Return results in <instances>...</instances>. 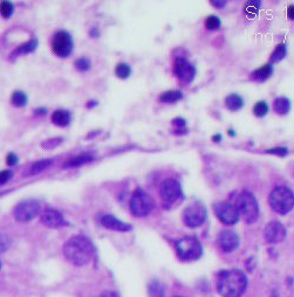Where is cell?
<instances>
[{
    "label": "cell",
    "mask_w": 294,
    "mask_h": 297,
    "mask_svg": "<svg viewBox=\"0 0 294 297\" xmlns=\"http://www.w3.org/2000/svg\"><path fill=\"white\" fill-rule=\"evenodd\" d=\"M96 252L93 242L83 235L71 238L63 246L65 258L74 266H85L89 263Z\"/></svg>",
    "instance_id": "cell-1"
},
{
    "label": "cell",
    "mask_w": 294,
    "mask_h": 297,
    "mask_svg": "<svg viewBox=\"0 0 294 297\" xmlns=\"http://www.w3.org/2000/svg\"><path fill=\"white\" fill-rule=\"evenodd\" d=\"M246 287L247 278L241 270H223L218 275L217 290L223 297H240Z\"/></svg>",
    "instance_id": "cell-2"
},
{
    "label": "cell",
    "mask_w": 294,
    "mask_h": 297,
    "mask_svg": "<svg viewBox=\"0 0 294 297\" xmlns=\"http://www.w3.org/2000/svg\"><path fill=\"white\" fill-rule=\"evenodd\" d=\"M269 201L273 210L285 215L291 212L294 206L293 192L286 186H278L271 192Z\"/></svg>",
    "instance_id": "cell-3"
},
{
    "label": "cell",
    "mask_w": 294,
    "mask_h": 297,
    "mask_svg": "<svg viewBox=\"0 0 294 297\" xmlns=\"http://www.w3.org/2000/svg\"><path fill=\"white\" fill-rule=\"evenodd\" d=\"M176 253L182 261H196L203 254L202 244L195 236H184L176 242Z\"/></svg>",
    "instance_id": "cell-4"
},
{
    "label": "cell",
    "mask_w": 294,
    "mask_h": 297,
    "mask_svg": "<svg viewBox=\"0 0 294 297\" xmlns=\"http://www.w3.org/2000/svg\"><path fill=\"white\" fill-rule=\"evenodd\" d=\"M237 210L246 224H253L258 220L259 206L255 195L249 191H244L239 194L237 199Z\"/></svg>",
    "instance_id": "cell-5"
},
{
    "label": "cell",
    "mask_w": 294,
    "mask_h": 297,
    "mask_svg": "<svg viewBox=\"0 0 294 297\" xmlns=\"http://www.w3.org/2000/svg\"><path fill=\"white\" fill-rule=\"evenodd\" d=\"M129 207L132 215L137 218L147 217L149 213L154 209V200L150 195L143 190L137 189L132 193L130 201H129Z\"/></svg>",
    "instance_id": "cell-6"
},
{
    "label": "cell",
    "mask_w": 294,
    "mask_h": 297,
    "mask_svg": "<svg viewBox=\"0 0 294 297\" xmlns=\"http://www.w3.org/2000/svg\"><path fill=\"white\" fill-rule=\"evenodd\" d=\"M207 217L206 207L200 201L190 204L183 210V223L190 228H197L205 223Z\"/></svg>",
    "instance_id": "cell-7"
},
{
    "label": "cell",
    "mask_w": 294,
    "mask_h": 297,
    "mask_svg": "<svg viewBox=\"0 0 294 297\" xmlns=\"http://www.w3.org/2000/svg\"><path fill=\"white\" fill-rule=\"evenodd\" d=\"M160 195L164 206H171L183 197L181 184L175 179H165L161 185Z\"/></svg>",
    "instance_id": "cell-8"
},
{
    "label": "cell",
    "mask_w": 294,
    "mask_h": 297,
    "mask_svg": "<svg viewBox=\"0 0 294 297\" xmlns=\"http://www.w3.org/2000/svg\"><path fill=\"white\" fill-rule=\"evenodd\" d=\"M40 203L37 200H25L17 205L14 209V218L19 221V223H28V221L33 220L34 218L40 213Z\"/></svg>",
    "instance_id": "cell-9"
},
{
    "label": "cell",
    "mask_w": 294,
    "mask_h": 297,
    "mask_svg": "<svg viewBox=\"0 0 294 297\" xmlns=\"http://www.w3.org/2000/svg\"><path fill=\"white\" fill-rule=\"evenodd\" d=\"M52 48L59 57H67L73 51V40L71 34L65 31H59L54 34L52 40Z\"/></svg>",
    "instance_id": "cell-10"
},
{
    "label": "cell",
    "mask_w": 294,
    "mask_h": 297,
    "mask_svg": "<svg viewBox=\"0 0 294 297\" xmlns=\"http://www.w3.org/2000/svg\"><path fill=\"white\" fill-rule=\"evenodd\" d=\"M216 217L220 223L225 225H235L239 220V212L237 207L235 205L226 203V201H221V203L216 204L213 206Z\"/></svg>",
    "instance_id": "cell-11"
},
{
    "label": "cell",
    "mask_w": 294,
    "mask_h": 297,
    "mask_svg": "<svg viewBox=\"0 0 294 297\" xmlns=\"http://www.w3.org/2000/svg\"><path fill=\"white\" fill-rule=\"evenodd\" d=\"M287 230L279 221H271L264 229V238L267 244L275 245L284 241L286 239Z\"/></svg>",
    "instance_id": "cell-12"
},
{
    "label": "cell",
    "mask_w": 294,
    "mask_h": 297,
    "mask_svg": "<svg viewBox=\"0 0 294 297\" xmlns=\"http://www.w3.org/2000/svg\"><path fill=\"white\" fill-rule=\"evenodd\" d=\"M174 73L183 82H191L196 76V67L183 57H178L174 63Z\"/></svg>",
    "instance_id": "cell-13"
},
{
    "label": "cell",
    "mask_w": 294,
    "mask_h": 297,
    "mask_svg": "<svg viewBox=\"0 0 294 297\" xmlns=\"http://www.w3.org/2000/svg\"><path fill=\"white\" fill-rule=\"evenodd\" d=\"M217 246L224 253H231L239 246V236L232 230H223L217 236Z\"/></svg>",
    "instance_id": "cell-14"
},
{
    "label": "cell",
    "mask_w": 294,
    "mask_h": 297,
    "mask_svg": "<svg viewBox=\"0 0 294 297\" xmlns=\"http://www.w3.org/2000/svg\"><path fill=\"white\" fill-rule=\"evenodd\" d=\"M41 223L50 228H61L67 226L68 223L65 220L63 215L53 209H47L42 212Z\"/></svg>",
    "instance_id": "cell-15"
},
{
    "label": "cell",
    "mask_w": 294,
    "mask_h": 297,
    "mask_svg": "<svg viewBox=\"0 0 294 297\" xmlns=\"http://www.w3.org/2000/svg\"><path fill=\"white\" fill-rule=\"evenodd\" d=\"M101 224H102L103 227L106 228L111 229V230H116V232H129V230L132 229L131 225L123 223L121 221L120 219H117L116 217H114L113 214H105L102 218H101Z\"/></svg>",
    "instance_id": "cell-16"
},
{
    "label": "cell",
    "mask_w": 294,
    "mask_h": 297,
    "mask_svg": "<svg viewBox=\"0 0 294 297\" xmlns=\"http://www.w3.org/2000/svg\"><path fill=\"white\" fill-rule=\"evenodd\" d=\"M272 73H273V66L270 65V63L269 65H264L263 67L252 71V74H251V80L259 83L265 82V81L270 79Z\"/></svg>",
    "instance_id": "cell-17"
},
{
    "label": "cell",
    "mask_w": 294,
    "mask_h": 297,
    "mask_svg": "<svg viewBox=\"0 0 294 297\" xmlns=\"http://www.w3.org/2000/svg\"><path fill=\"white\" fill-rule=\"evenodd\" d=\"M52 122L57 126H67L71 122V112L63 109L55 110L52 114Z\"/></svg>",
    "instance_id": "cell-18"
},
{
    "label": "cell",
    "mask_w": 294,
    "mask_h": 297,
    "mask_svg": "<svg viewBox=\"0 0 294 297\" xmlns=\"http://www.w3.org/2000/svg\"><path fill=\"white\" fill-rule=\"evenodd\" d=\"M225 106L231 111H238L244 106V100L240 95L230 94L225 99Z\"/></svg>",
    "instance_id": "cell-19"
},
{
    "label": "cell",
    "mask_w": 294,
    "mask_h": 297,
    "mask_svg": "<svg viewBox=\"0 0 294 297\" xmlns=\"http://www.w3.org/2000/svg\"><path fill=\"white\" fill-rule=\"evenodd\" d=\"M93 156L88 155V154H81L79 156H74V157L69 158V159L65 163L66 169H68V167H77V166H81L83 164L89 163V161L93 160Z\"/></svg>",
    "instance_id": "cell-20"
},
{
    "label": "cell",
    "mask_w": 294,
    "mask_h": 297,
    "mask_svg": "<svg viewBox=\"0 0 294 297\" xmlns=\"http://www.w3.org/2000/svg\"><path fill=\"white\" fill-rule=\"evenodd\" d=\"M273 109L278 115H286L291 109V102L287 97H278L273 102Z\"/></svg>",
    "instance_id": "cell-21"
},
{
    "label": "cell",
    "mask_w": 294,
    "mask_h": 297,
    "mask_svg": "<svg viewBox=\"0 0 294 297\" xmlns=\"http://www.w3.org/2000/svg\"><path fill=\"white\" fill-rule=\"evenodd\" d=\"M52 164H53V160L52 159H42L37 161V163H34L33 165L30 167V170L27 171V174L26 175H38L40 172L45 171L47 167H50Z\"/></svg>",
    "instance_id": "cell-22"
},
{
    "label": "cell",
    "mask_w": 294,
    "mask_h": 297,
    "mask_svg": "<svg viewBox=\"0 0 294 297\" xmlns=\"http://www.w3.org/2000/svg\"><path fill=\"white\" fill-rule=\"evenodd\" d=\"M287 54V47L285 44H280L276 47V50L273 51L272 55L270 57V65H276V63L280 62L281 60L285 59Z\"/></svg>",
    "instance_id": "cell-23"
},
{
    "label": "cell",
    "mask_w": 294,
    "mask_h": 297,
    "mask_svg": "<svg viewBox=\"0 0 294 297\" xmlns=\"http://www.w3.org/2000/svg\"><path fill=\"white\" fill-rule=\"evenodd\" d=\"M183 99V93L181 90H168L160 96V101L162 103H175Z\"/></svg>",
    "instance_id": "cell-24"
},
{
    "label": "cell",
    "mask_w": 294,
    "mask_h": 297,
    "mask_svg": "<svg viewBox=\"0 0 294 297\" xmlns=\"http://www.w3.org/2000/svg\"><path fill=\"white\" fill-rule=\"evenodd\" d=\"M261 7V1L259 0H249V1L245 2V13L250 17V18H255L258 14L259 10Z\"/></svg>",
    "instance_id": "cell-25"
},
{
    "label": "cell",
    "mask_w": 294,
    "mask_h": 297,
    "mask_svg": "<svg viewBox=\"0 0 294 297\" xmlns=\"http://www.w3.org/2000/svg\"><path fill=\"white\" fill-rule=\"evenodd\" d=\"M130 74H131V68L130 66L127 65V63L121 62L115 67V75H116L117 77H120V79L122 80L128 79V77L130 76Z\"/></svg>",
    "instance_id": "cell-26"
},
{
    "label": "cell",
    "mask_w": 294,
    "mask_h": 297,
    "mask_svg": "<svg viewBox=\"0 0 294 297\" xmlns=\"http://www.w3.org/2000/svg\"><path fill=\"white\" fill-rule=\"evenodd\" d=\"M37 46H38V41H37V39L31 40V41L26 42V44L21 45L20 47H18L14 52V54L16 55H20V54H27L31 53V52H33L37 48Z\"/></svg>",
    "instance_id": "cell-27"
},
{
    "label": "cell",
    "mask_w": 294,
    "mask_h": 297,
    "mask_svg": "<svg viewBox=\"0 0 294 297\" xmlns=\"http://www.w3.org/2000/svg\"><path fill=\"white\" fill-rule=\"evenodd\" d=\"M269 112V105L264 101H259L253 105V114L257 117H264Z\"/></svg>",
    "instance_id": "cell-28"
},
{
    "label": "cell",
    "mask_w": 294,
    "mask_h": 297,
    "mask_svg": "<svg viewBox=\"0 0 294 297\" xmlns=\"http://www.w3.org/2000/svg\"><path fill=\"white\" fill-rule=\"evenodd\" d=\"M171 124L172 126H174V134L182 135L186 132V122L184 118H175V120H172Z\"/></svg>",
    "instance_id": "cell-29"
},
{
    "label": "cell",
    "mask_w": 294,
    "mask_h": 297,
    "mask_svg": "<svg viewBox=\"0 0 294 297\" xmlns=\"http://www.w3.org/2000/svg\"><path fill=\"white\" fill-rule=\"evenodd\" d=\"M12 103L16 106H24L27 103V96L22 91H14L12 95Z\"/></svg>",
    "instance_id": "cell-30"
},
{
    "label": "cell",
    "mask_w": 294,
    "mask_h": 297,
    "mask_svg": "<svg viewBox=\"0 0 294 297\" xmlns=\"http://www.w3.org/2000/svg\"><path fill=\"white\" fill-rule=\"evenodd\" d=\"M220 25H221L220 19L216 16H209L205 19V27L210 31L218 30V28L220 27Z\"/></svg>",
    "instance_id": "cell-31"
},
{
    "label": "cell",
    "mask_w": 294,
    "mask_h": 297,
    "mask_svg": "<svg viewBox=\"0 0 294 297\" xmlns=\"http://www.w3.org/2000/svg\"><path fill=\"white\" fill-rule=\"evenodd\" d=\"M75 68L79 71H87L91 69V61L87 57H80L75 61Z\"/></svg>",
    "instance_id": "cell-32"
},
{
    "label": "cell",
    "mask_w": 294,
    "mask_h": 297,
    "mask_svg": "<svg viewBox=\"0 0 294 297\" xmlns=\"http://www.w3.org/2000/svg\"><path fill=\"white\" fill-rule=\"evenodd\" d=\"M13 12V6L10 1H2L0 2V14L4 18H8Z\"/></svg>",
    "instance_id": "cell-33"
},
{
    "label": "cell",
    "mask_w": 294,
    "mask_h": 297,
    "mask_svg": "<svg viewBox=\"0 0 294 297\" xmlns=\"http://www.w3.org/2000/svg\"><path fill=\"white\" fill-rule=\"evenodd\" d=\"M266 154L279 156V157H285V156L288 154V151H287L286 148H282V146H278V148H272V149L266 150Z\"/></svg>",
    "instance_id": "cell-34"
},
{
    "label": "cell",
    "mask_w": 294,
    "mask_h": 297,
    "mask_svg": "<svg viewBox=\"0 0 294 297\" xmlns=\"http://www.w3.org/2000/svg\"><path fill=\"white\" fill-rule=\"evenodd\" d=\"M61 142H62V138H52V140H48L42 143V146H44L45 149H53L55 148L56 145H59Z\"/></svg>",
    "instance_id": "cell-35"
},
{
    "label": "cell",
    "mask_w": 294,
    "mask_h": 297,
    "mask_svg": "<svg viewBox=\"0 0 294 297\" xmlns=\"http://www.w3.org/2000/svg\"><path fill=\"white\" fill-rule=\"evenodd\" d=\"M12 172L8 171V170H5V171L0 172V185H4V184H6L8 180L12 178Z\"/></svg>",
    "instance_id": "cell-36"
},
{
    "label": "cell",
    "mask_w": 294,
    "mask_h": 297,
    "mask_svg": "<svg viewBox=\"0 0 294 297\" xmlns=\"http://www.w3.org/2000/svg\"><path fill=\"white\" fill-rule=\"evenodd\" d=\"M6 163H7V165H10V166L16 165V164L18 163V157H17L14 154H10L6 158Z\"/></svg>",
    "instance_id": "cell-37"
},
{
    "label": "cell",
    "mask_w": 294,
    "mask_h": 297,
    "mask_svg": "<svg viewBox=\"0 0 294 297\" xmlns=\"http://www.w3.org/2000/svg\"><path fill=\"white\" fill-rule=\"evenodd\" d=\"M100 297H120V295L115 291H105Z\"/></svg>",
    "instance_id": "cell-38"
},
{
    "label": "cell",
    "mask_w": 294,
    "mask_h": 297,
    "mask_svg": "<svg viewBox=\"0 0 294 297\" xmlns=\"http://www.w3.org/2000/svg\"><path fill=\"white\" fill-rule=\"evenodd\" d=\"M211 5L216 8H223L226 5V1H211Z\"/></svg>",
    "instance_id": "cell-39"
},
{
    "label": "cell",
    "mask_w": 294,
    "mask_h": 297,
    "mask_svg": "<svg viewBox=\"0 0 294 297\" xmlns=\"http://www.w3.org/2000/svg\"><path fill=\"white\" fill-rule=\"evenodd\" d=\"M287 16H288V19L293 20V18H294V6H293V5H291V6L288 7Z\"/></svg>",
    "instance_id": "cell-40"
},
{
    "label": "cell",
    "mask_w": 294,
    "mask_h": 297,
    "mask_svg": "<svg viewBox=\"0 0 294 297\" xmlns=\"http://www.w3.org/2000/svg\"><path fill=\"white\" fill-rule=\"evenodd\" d=\"M212 140H213V142H216V143H217V142H220V140H221V135H220V134L215 135V136L212 137Z\"/></svg>",
    "instance_id": "cell-41"
},
{
    "label": "cell",
    "mask_w": 294,
    "mask_h": 297,
    "mask_svg": "<svg viewBox=\"0 0 294 297\" xmlns=\"http://www.w3.org/2000/svg\"><path fill=\"white\" fill-rule=\"evenodd\" d=\"M36 112H37V114H46V109H44V108H42V109H37Z\"/></svg>",
    "instance_id": "cell-42"
},
{
    "label": "cell",
    "mask_w": 294,
    "mask_h": 297,
    "mask_svg": "<svg viewBox=\"0 0 294 297\" xmlns=\"http://www.w3.org/2000/svg\"><path fill=\"white\" fill-rule=\"evenodd\" d=\"M97 105V103L95 102V101H91V102H89L88 105H87V106H88V108H92V106H94V105Z\"/></svg>",
    "instance_id": "cell-43"
},
{
    "label": "cell",
    "mask_w": 294,
    "mask_h": 297,
    "mask_svg": "<svg viewBox=\"0 0 294 297\" xmlns=\"http://www.w3.org/2000/svg\"><path fill=\"white\" fill-rule=\"evenodd\" d=\"M229 135H230V136H235L236 134H235V131H232V129H230V130H229Z\"/></svg>",
    "instance_id": "cell-44"
},
{
    "label": "cell",
    "mask_w": 294,
    "mask_h": 297,
    "mask_svg": "<svg viewBox=\"0 0 294 297\" xmlns=\"http://www.w3.org/2000/svg\"><path fill=\"white\" fill-rule=\"evenodd\" d=\"M0 267H1V263H0Z\"/></svg>",
    "instance_id": "cell-45"
},
{
    "label": "cell",
    "mask_w": 294,
    "mask_h": 297,
    "mask_svg": "<svg viewBox=\"0 0 294 297\" xmlns=\"http://www.w3.org/2000/svg\"><path fill=\"white\" fill-rule=\"evenodd\" d=\"M176 297H180V296H176Z\"/></svg>",
    "instance_id": "cell-46"
}]
</instances>
